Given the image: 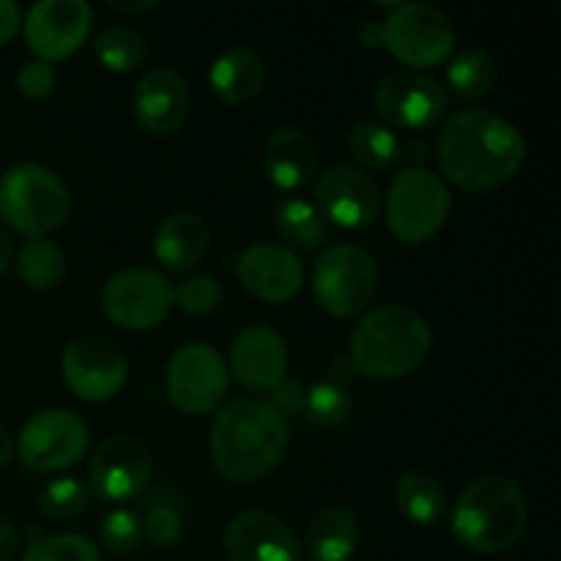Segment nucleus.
I'll return each instance as SVG.
<instances>
[{
  "label": "nucleus",
  "instance_id": "10",
  "mask_svg": "<svg viewBox=\"0 0 561 561\" xmlns=\"http://www.w3.org/2000/svg\"><path fill=\"white\" fill-rule=\"evenodd\" d=\"M373 102L389 129L398 126V129L425 131L444 121L449 93L436 77L425 75V71L398 69L378 80Z\"/></svg>",
  "mask_w": 561,
  "mask_h": 561
},
{
  "label": "nucleus",
  "instance_id": "31",
  "mask_svg": "<svg viewBox=\"0 0 561 561\" xmlns=\"http://www.w3.org/2000/svg\"><path fill=\"white\" fill-rule=\"evenodd\" d=\"M305 416L316 427L334 431V427L348 425V420L354 416V400H351L348 389L332 381H321L307 392Z\"/></svg>",
  "mask_w": 561,
  "mask_h": 561
},
{
  "label": "nucleus",
  "instance_id": "19",
  "mask_svg": "<svg viewBox=\"0 0 561 561\" xmlns=\"http://www.w3.org/2000/svg\"><path fill=\"white\" fill-rule=\"evenodd\" d=\"M131 110L140 124L153 137H168L184 126L190 115V88L186 80L170 66H153L137 80Z\"/></svg>",
  "mask_w": 561,
  "mask_h": 561
},
{
  "label": "nucleus",
  "instance_id": "37",
  "mask_svg": "<svg viewBox=\"0 0 561 561\" xmlns=\"http://www.w3.org/2000/svg\"><path fill=\"white\" fill-rule=\"evenodd\" d=\"M55 69L44 60H27L16 71V88L25 99H47L55 91Z\"/></svg>",
  "mask_w": 561,
  "mask_h": 561
},
{
  "label": "nucleus",
  "instance_id": "24",
  "mask_svg": "<svg viewBox=\"0 0 561 561\" xmlns=\"http://www.w3.org/2000/svg\"><path fill=\"white\" fill-rule=\"evenodd\" d=\"M359 542V518L348 507H323L307 526L305 548L312 561H351Z\"/></svg>",
  "mask_w": 561,
  "mask_h": 561
},
{
  "label": "nucleus",
  "instance_id": "34",
  "mask_svg": "<svg viewBox=\"0 0 561 561\" xmlns=\"http://www.w3.org/2000/svg\"><path fill=\"white\" fill-rule=\"evenodd\" d=\"M140 524L142 540L148 546L159 548V551L173 548L181 540V535H184V515H181V510L173 502H162V499L151 502V507L146 510V518H140Z\"/></svg>",
  "mask_w": 561,
  "mask_h": 561
},
{
  "label": "nucleus",
  "instance_id": "44",
  "mask_svg": "<svg viewBox=\"0 0 561 561\" xmlns=\"http://www.w3.org/2000/svg\"><path fill=\"white\" fill-rule=\"evenodd\" d=\"M11 263H14V244H11V236L0 230V277L9 272Z\"/></svg>",
  "mask_w": 561,
  "mask_h": 561
},
{
  "label": "nucleus",
  "instance_id": "38",
  "mask_svg": "<svg viewBox=\"0 0 561 561\" xmlns=\"http://www.w3.org/2000/svg\"><path fill=\"white\" fill-rule=\"evenodd\" d=\"M268 392H272L268 403L274 405V411H277L279 416L290 420V416L305 414L307 392H305V389H301L299 381H294V378H283V381L274 383V387L268 389Z\"/></svg>",
  "mask_w": 561,
  "mask_h": 561
},
{
  "label": "nucleus",
  "instance_id": "27",
  "mask_svg": "<svg viewBox=\"0 0 561 561\" xmlns=\"http://www.w3.org/2000/svg\"><path fill=\"white\" fill-rule=\"evenodd\" d=\"M499 80V64L488 49L471 47L455 55L447 66L449 91L463 102L482 99L493 91ZM447 91V93H449Z\"/></svg>",
  "mask_w": 561,
  "mask_h": 561
},
{
  "label": "nucleus",
  "instance_id": "7",
  "mask_svg": "<svg viewBox=\"0 0 561 561\" xmlns=\"http://www.w3.org/2000/svg\"><path fill=\"white\" fill-rule=\"evenodd\" d=\"M378 268L359 244H334L321 252L312 272V296L332 318H359L376 296Z\"/></svg>",
  "mask_w": 561,
  "mask_h": 561
},
{
  "label": "nucleus",
  "instance_id": "25",
  "mask_svg": "<svg viewBox=\"0 0 561 561\" xmlns=\"http://www.w3.org/2000/svg\"><path fill=\"white\" fill-rule=\"evenodd\" d=\"M394 504L405 520L422 526V529L442 524L449 510V499L442 480L427 474V471H405L394 485Z\"/></svg>",
  "mask_w": 561,
  "mask_h": 561
},
{
  "label": "nucleus",
  "instance_id": "1",
  "mask_svg": "<svg viewBox=\"0 0 561 561\" xmlns=\"http://www.w3.org/2000/svg\"><path fill=\"white\" fill-rule=\"evenodd\" d=\"M438 162L455 186L488 192L507 184L526 162V140L518 126L491 110H463L444 124Z\"/></svg>",
  "mask_w": 561,
  "mask_h": 561
},
{
  "label": "nucleus",
  "instance_id": "40",
  "mask_svg": "<svg viewBox=\"0 0 561 561\" xmlns=\"http://www.w3.org/2000/svg\"><path fill=\"white\" fill-rule=\"evenodd\" d=\"M20 548V531L14 529L9 518L0 515V561H9Z\"/></svg>",
  "mask_w": 561,
  "mask_h": 561
},
{
  "label": "nucleus",
  "instance_id": "23",
  "mask_svg": "<svg viewBox=\"0 0 561 561\" xmlns=\"http://www.w3.org/2000/svg\"><path fill=\"white\" fill-rule=\"evenodd\" d=\"M208 85L219 102L244 107L261 96L266 85V64L250 47H230L208 69Z\"/></svg>",
  "mask_w": 561,
  "mask_h": 561
},
{
  "label": "nucleus",
  "instance_id": "17",
  "mask_svg": "<svg viewBox=\"0 0 561 561\" xmlns=\"http://www.w3.org/2000/svg\"><path fill=\"white\" fill-rule=\"evenodd\" d=\"M288 370V345L277 329L266 323L244 327L230 343L228 373L252 392H268Z\"/></svg>",
  "mask_w": 561,
  "mask_h": 561
},
{
  "label": "nucleus",
  "instance_id": "39",
  "mask_svg": "<svg viewBox=\"0 0 561 561\" xmlns=\"http://www.w3.org/2000/svg\"><path fill=\"white\" fill-rule=\"evenodd\" d=\"M22 25L20 5L11 3V0H0V44L11 42L16 36Z\"/></svg>",
  "mask_w": 561,
  "mask_h": 561
},
{
  "label": "nucleus",
  "instance_id": "9",
  "mask_svg": "<svg viewBox=\"0 0 561 561\" xmlns=\"http://www.w3.org/2000/svg\"><path fill=\"white\" fill-rule=\"evenodd\" d=\"M168 398L181 414L203 416L217 411L228 398V362L214 345L186 343L170 356L164 373Z\"/></svg>",
  "mask_w": 561,
  "mask_h": 561
},
{
  "label": "nucleus",
  "instance_id": "30",
  "mask_svg": "<svg viewBox=\"0 0 561 561\" xmlns=\"http://www.w3.org/2000/svg\"><path fill=\"white\" fill-rule=\"evenodd\" d=\"M93 55L99 64L115 75H126L146 64L148 44L137 31L126 25H107L93 38Z\"/></svg>",
  "mask_w": 561,
  "mask_h": 561
},
{
  "label": "nucleus",
  "instance_id": "41",
  "mask_svg": "<svg viewBox=\"0 0 561 561\" xmlns=\"http://www.w3.org/2000/svg\"><path fill=\"white\" fill-rule=\"evenodd\" d=\"M354 376H356V367L351 365L348 356H337V359H334L332 365H329V378H327V381H332V383H337V387L348 389V383L354 381Z\"/></svg>",
  "mask_w": 561,
  "mask_h": 561
},
{
  "label": "nucleus",
  "instance_id": "2",
  "mask_svg": "<svg viewBox=\"0 0 561 561\" xmlns=\"http://www.w3.org/2000/svg\"><path fill=\"white\" fill-rule=\"evenodd\" d=\"M290 427L266 398L244 394L219 409L211 425V460L228 482H255L266 477L288 449Z\"/></svg>",
  "mask_w": 561,
  "mask_h": 561
},
{
  "label": "nucleus",
  "instance_id": "28",
  "mask_svg": "<svg viewBox=\"0 0 561 561\" xmlns=\"http://www.w3.org/2000/svg\"><path fill=\"white\" fill-rule=\"evenodd\" d=\"M405 142L400 140L398 131L389 129L387 124L376 121H362L348 131V151L362 168L367 170H389L403 159Z\"/></svg>",
  "mask_w": 561,
  "mask_h": 561
},
{
  "label": "nucleus",
  "instance_id": "22",
  "mask_svg": "<svg viewBox=\"0 0 561 561\" xmlns=\"http://www.w3.org/2000/svg\"><path fill=\"white\" fill-rule=\"evenodd\" d=\"M211 230L197 214L175 211L159 222L153 233V255L170 272H190L206 257Z\"/></svg>",
  "mask_w": 561,
  "mask_h": 561
},
{
  "label": "nucleus",
  "instance_id": "35",
  "mask_svg": "<svg viewBox=\"0 0 561 561\" xmlns=\"http://www.w3.org/2000/svg\"><path fill=\"white\" fill-rule=\"evenodd\" d=\"M222 301V285L211 274H190L173 285V305L181 307L186 316H208Z\"/></svg>",
  "mask_w": 561,
  "mask_h": 561
},
{
  "label": "nucleus",
  "instance_id": "12",
  "mask_svg": "<svg viewBox=\"0 0 561 561\" xmlns=\"http://www.w3.org/2000/svg\"><path fill=\"white\" fill-rule=\"evenodd\" d=\"M107 318L129 332H151L173 310V285L153 268H124L102 290Z\"/></svg>",
  "mask_w": 561,
  "mask_h": 561
},
{
  "label": "nucleus",
  "instance_id": "26",
  "mask_svg": "<svg viewBox=\"0 0 561 561\" xmlns=\"http://www.w3.org/2000/svg\"><path fill=\"white\" fill-rule=\"evenodd\" d=\"M274 228L288 244L301 247V250H318L332 236V228L321 217V211L312 206V201L296 195L274 203Z\"/></svg>",
  "mask_w": 561,
  "mask_h": 561
},
{
  "label": "nucleus",
  "instance_id": "15",
  "mask_svg": "<svg viewBox=\"0 0 561 561\" xmlns=\"http://www.w3.org/2000/svg\"><path fill=\"white\" fill-rule=\"evenodd\" d=\"M91 488L96 496L110 504L135 502L146 493L153 480V455L142 438L137 436H110L93 453L91 460Z\"/></svg>",
  "mask_w": 561,
  "mask_h": 561
},
{
  "label": "nucleus",
  "instance_id": "33",
  "mask_svg": "<svg viewBox=\"0 0 561 561\" xmlns=\"http://www.w3.org/2000/svg\"><path fill=\"white\" fill-rule=\"evenodd\" d=\"M22 561H102V557L88 537L53 535L31 542Z\"/></svg>",
  "mask_w": 561,
  "mask_h": 561
},
{
  "label": "nucleus",
  "instance_id": "32",
  "mask_svg": "<svg viewBox=\"0 0 561 561\" xmlns=\"http://www.w3.org/2000/svg\"><path fill=\"white\" fill-rule=\"evenodd\" d=\"M88 507V488L75 477H55L38 493V510L53 520H71Z\"/></svg>",
  "mask_w": 561,
  "mask_h": 561
},
{
  "label": "nucleus",
  "instance_id": "42",
  "mask_svg": "<svg viewBox=\"0 0 561 561\" xmlns=\"http://www.w3.org/2000/svg\"><path fill=\"white\" fill-rule=\"evenodd\" d=\"M359 42L362 47H383V25L381 22H365V25L359 27Z\"/></svg>",
  "mask_w": 561,
  "mask_h": 561
},
{
  "label": "nucleus",
  "instance_id": "18",
  "mask_svg": "<svg viewBox=\"0 0 561 561\" xmlns=\"http://www.w3.org/2000/svg\"><path fill=\"white\" fill-rule=\"evenodd\" d=\"M228 561H301L299 540L283 518L266 510H244L225 529Z\"/></svg>",
  "mask_w": 561,
  "mask_h": 561
},
{
  "label": "nucleus",
  "instance_id": "3",
  "mask_svg": "<svg viewBox=\"0 0 561 561\" xmlns=\"http://www.w3.org/2000/svg\"><path fill=\"white\" fill-rule=\"evenodd\" d=\"M529 524L526 493L513 477L482 474L463 488L453 507V535L466 551L504 553L518 546Z\"/></svg>",
  "mask_w": 561,
  "mask_h": 561
},
{
  "label": "nucleus",
  "instance_id": "13",
  "mask_svg": "<svg viewBox=\"0 0 561 561\" xmlns=\"http://www.w3.org/2000/svg\"><path fill=\"white\" fill-rule=\"evenodd\" d=\"M126 356L107 334H82L64 351V381L85 403H107L124 389Z\"/></svg>",
  "mask_w": 561,
  "mask_h": 561
},
{
  "label": "nucleus",
  "instance_id": "43",
  "mask_svg": "<svg viewBox=\"0 0 561 561\" xmlns=\"http://www.w3.org/2000/svg\"><path fill=\"white\" fill-rule=\"evenodd\" d=\"M110 9L121 11V14H148V11L157 9V0H137V3H131V0H124V3L110 0Z\"/></svg>",
  "mask_w": 561,
  "mask_h": 561
},
{
  "label": "nucleus",
  "instance_id": "20",
  "mask_svg": "<svg viewBox=\"0 0 561 561\" xmlns=\"http://www.w3.org/2000/svg\"><path fill=\"white\" fill-rule=\"evenodd\" d=\"M236 272L244 290L263 301H290L305 288V268L296 252L272 241L247 247Z\"/></svg>",
  "mask_w": 561,
  "mask_h": 561
},
{
  "label": "nucleus",
  "instance_id": "36",
  "mask_svg": "<svg viewBox=\"0 0 561 561\" xmlns=\"http://www.w3.org/2000/svg\"><path fill=\"white\" fill-rule=\"evenodd\" d=\"M99 537L110 553H135L142 542L140 515L126 507L110 510L99 524Z\"/></svg>",
  "mask_w": 561,
  "mask_h": 561
},
{
  "label": "nucleus",
  "instance_id": "11",
  "mask_svg": "<svg viewBox=\"0 0 561 561\" xmlns=\"http://www.w3.org/2000/svg\"><path fill=\"white\" fill-rule=\"evenodd\" d=\"M91 447V431L77 414L47 409L33 414L16 438V458L31 471H60L82 460Z\"/></svg>",
  "mask_w": 561,
  "mask_h": 561
},
{
  "label": "nucleus",
  "instance_id": "29",
  "mask_svg": "<svg viewBox=\"0 0 561 561\" xmlns=\"http://www.w3.org/2000/svg\"><path fill=\"white\" fill-rule=\"evenodd\" d=\"M16 277L31 290H49L64 279L66 257L53 239H31L14 255Z\"/></svg>",
  "mask_w": 561,
  "mask_h": 561
},
{
  "label": "nucleus",
  "instance_id": "8",
  "mask_svg": "<svg viewBox=\"0 0 561 561\" xmlns=\"http://www.w3.org/2000/svg\"><path fill=\"white\" fill-rule=\"evenodd\" d=\"M383 25V47L411 71L444 66L453 58L455 25L438 5L403 3L394 5Z\"/></svg>",
  "mask_w": 561,
  "mask_h": 561
},
{
  "label": "nucleus",
  "instance_id": "45",
  "mask_svg": "<svg viewBox=\"0 0 561 561\" xmlns=\"http://www.w3.org/2000/svg\"><path fill=\"white\" fill-rule=\"evenodd\" d=\"M11 455H14V442H11L9 431H5L3 422H0V469H5V466H9Z\"/></svg>",
  "mask_w": 561,
  "mask_h": 561
},
{
  "label": "nucleus",
  "instance_id": "6",
  "mask_svg": "<svg viewBox=\"0 0 561 561\" xmlns=\"http://www.w3.org/2000/svg\"><path fill=\"white\" fill-rule=\"evenodd\" d=\"M453 211L447 181L425 164H409L387 192V225L400 244H425L447 225Z\"/></svg>",
  "mask_w": 561,
  "mask_h": 561
},
{
  "label": "nucleus",
  "instance_id": "4",
  "mask_svg": "<svg viewBox=\"0 0 561 561\" xmlns=\"http://www.w3.org/2000/svg\"><path fill=\"white\" fill-rule=\"evenodd\" d=\"M433 348L425 318L405 305L367 310L351 334V365L376 381H392L414 373Z\"/></svg>",
  "mask_w": 561,
  "mask_h": 561
},
{
  "label": "nucleus",
  "instance_id": "5",
  "mask_svg": "<svg viewBox=\"0 0 561 561\" xmlns=\"http://www.w3.org/2000/svg\"><path fill=\"white\" fill-rule=\"evenodd\" d=\"M71 195L44 164L22 162L0 175V219L27 239H44L69 219Z\"/></svg>",
  "mask_w": 561,
  "mask_h": 561
},
{
  "label": "nucleus",
  "instance_id": "21",
  "mask_svg": "<svg viewBox=\"0 0 561 561\" xmlns=\"http://www.w3.org/2000/svg\"><path fill=\"white\" fill-rule=\"evenodd\" d=\"M318 151L312 137L299 126H283L272 131L263 146V170L272 186L283 192H296L307 186L316 175Z\"/></svg>",
  "mask_w": 561,
  "mask_h": 561
},
{
  "label": "nucleus",
  "instance_id": "16",
  "mask_svg": "<svg viewBox=\"0 0 561 561\" xmlns=\"http://www.w3.org/2000/svg\"><path fill=\"white\" fill-rule=\"evenodd\" d=\"M91 22L93 11L85 0H42L31 5L22 27H25V42L36 60L53 64V60L69 58L85 44Z\"/></svg>",
  "mask_w": 561,
  "mask_h": 561
},
{
  "label": "nucleus",
  "instance_id": "14",
  "mask_svg": "<svg viewBox=\"0 0 561 561\" xmlns=\"http://www.w3.org/2000/svg\"><path fill=\"white\" fill-rule=\"evenodd\" d=\"M312 206L321 211L327 225H337L343 230H365L381 214V190L362 168L332 164L318 175Z\"/></svg>",
  "mask_w": 561,
  "mask_h": 561
}]
</instances>
